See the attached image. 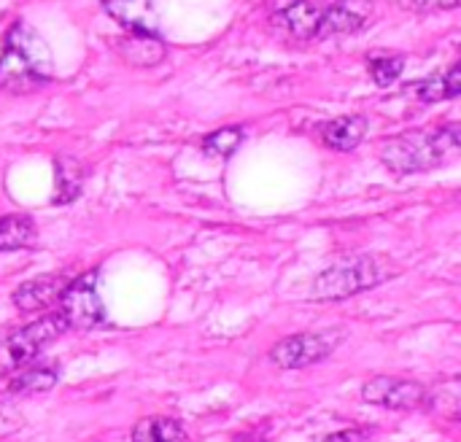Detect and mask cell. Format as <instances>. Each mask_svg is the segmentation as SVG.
<instances>
[{
    "label": "cell",
    "mask_w": 461,
    "mask_h": 442,
    "mask_svg": "<svg viewBox=\"0 0 461 442\" xmlns=\"http://www.w3.org/2000/svg\"><path fill=\"white\" fill-rule=\"evenodd\" d=\"M54 65L46 41L22 19L11 24L0 51V89L24 95L51 81Z\"/></svg>",
    "instance_id": "obj_1"
},
{
    "label": "cell",
    "mask_w": 461,
    "mask_h": 442,
    "mask_svg": "<svg viewBox=\"0 0 461 442\" xmlns=\"http://www.w3.org/2000/svg\"><path fill=\"white\" fill-rule=\"evenodd\" d=\"M459 154V124H443L435 130L405 132L384 143L381 159L392 173L413 176L427 173Z\"/></svg>",
    "instance_id": "obj_2"
},
{
    "label": "cell",
    "mask_w": 461,
    "mask_h": 442,
    "mask_svg": "<svg viewBox=\"0 0 461 442\" xmlns=\"http://www.w3.org/2000/svg\"><path fill=\"white\" fill-rule=\"evenodd\" d=\"M392 275H394V270L386 267L375 257H351V259H343L316 275V281L311 286V300L338 302V300L354 297L365 289L381 286Z\"/></svg>",
    "instance_id": "obj_3"
},
{
    "label": "cell",
    "mask_w": 461,
    "mask_h": 442,
    "mask_svg": "<svg viewBox=\"0 0 461 442\" xmlns=\"http://www.w3.org/2000/svg\"><path fill=\"white\" fill-rule=\"evenodd\" d=\"M65 332V324L57 313H49L0 340V378L22 370L30 365L51 340H57Z\"/></svg>",
    "instance_id": "obj_4"
},
{
    "label": "cell",
    "mask_w": 461,
    "mask_h": 442,
    "mask_svg": "<svg viewBox=\"0 0 461 442\" xmlns=\"http://www.w3.org/2000/svg\"><path fill=\"white\" fill-rule=\"evenodd\" d=\"M57 305H59L57 316L62 319L65 329H81L84 332V329L103 324L105 308H103V300L97 294V273L86 270L78 278H70V284L62 289Z\"/></svg>",
    "instance_id": "obj_5"
},
{
    "label": "cell",
    "mask_w": 461,
    "mask_h": 442,
    "mask_svg": "<svg viewBox=\"0 0 461 442\" xmlns=\"http://www.w3.org/2000/svg\"><path fill=\"white\" fill-rule=\"evenodd\" d=\"M340 343L343 332H300L276 343L270 351V362L281 370H303L332 356Z\"/></svg>",
    "instance_id": "obj_6"
},
{
    "label": "cell",
    "mask_w": 461,
    "mask_h": 442,
    "mask_svg": "<svg viewBox=\"0 0 461 442\" xmlns=\"http://www.w3.org/2000/svg\"><path fill=\"white\" fill-rule=\"evenodd\" d=\"M429 392L408 378H392V375H378L370 378L362 386V400L386 410H419L427 405Z\"/></svg>",
    "instance_id": "obj_7"
},
{
    "label": "cell",
    "mask_w": 461,
    "mask_h": 442,
    "mask_svg": "<svg viewBox=\"0 0 461 442\" xmlns=\"http://www.w3.org/2000/svg\"><path fill=\"white\" fill-rule=\"evenodd\" d=\"M373 11H375L373 0H335L332 5L324 8L316 38L324 41V38L359 32L373 19Z\"/></svg>",
    "instance_id": "obj_8"
},
{
    "label": "cell",
    "mask_w": 461,
    "mask_h": 442,
    "mask_svg": "<svg viewBox=\"0 0 461 442\" xmlns=\"http://www.w3.org/2000/svg\"><path fill=\"white\" fill-rule=\"evenodd\" d=\"M116 51L130 65L151 68L165 59L167 46L157 30H127V35L116 38Z\"/></svg>",
    "instance_id": "obj_9"
},
{
    "label": "cell",
    "mask_w": 461,
    "mask_h": 442,
    "mask_svg": "<svg viewBox=\"0 0 461 442\" xmlns=\"http://www.w3.org/2000/svg\"><path fill=\"white\" fill-rule=\"evenodd\" d=\"M70 284V278L65 273H54V275H38L32 281H24L16 292H14V305L24 313H35V311H46L49 305H54L62 294V289Z\"/></svg>",
    "instance_id": "obj_10"
},
{
    "label": "cell",
    "mask_w": 461,
    "mask_h": 442,
    "mask_svg": "<svg viewBox=\"0 0 461 442\" xmlns=\"http://www.w3.org/2000/svg\"><path fill=\"white\" fill-rule=\"evenodd\" d=\"M324 8H327L324 0H292L286 8H281L276 14V24L300 41H311V38H316Z\"/></svg>",
    "instance_id": "obj_11"
},
{
    "label": "cell",
    "mask_w": 461,
    "mask_h": 442,
    "mask_svg": "<svg viewBox=\"0 0 461 442\" xmlns=\"http://www.w3.org/2000/svg\"><path fill=\"white\" fill-rule=\"evenodd\" d=\"M108 16L127 30H157L154 0H100Z\"/></svg>",
    "instance_id": "obj_12"
},
{
    "label": "cell",
    "mask_w": 461,
    "mask_h": 442,
    "mask_svg": "<svg viewBox=\"0 0 461 442\" xmlns=\"http://www.w3.org/2000/svg\"><path fill=\"white\" fill-rule=\"evenodd\" d=\"M367 135V119L354 113V116H338L321 127V138L330 149L335 151H354Z\"/></svg>",
    "instance_id": "obj_13"
},
{
    "label": "cell",
    "mask_w": 461,
    "mask_h": 442,
    "mask_svg": "<svg viewBox=\"0 0 461 442\" xmlns=\"http://www.w3.org/2000/svg\"><path fill=\"white\" fill-rule=\"evenodd\" d=\"M84 165L76 159V157H68V154H59L54 159V203L57 205H68L73 203L78 194H81V186H84Z\"/></svg>",
    "instance_id": "obj_14"
},
{
    "label": "cell",
    "mask_w": 461,
    "mask_h": 442,
    "mask_svg": "<svg viewBox=\"0 0 461 442\" xmlns=\"http://www.w3.org/2000/svg\"><path fill=\"white\" fill-rule=\"evenodd\" d=\"M132 442H189V435L176 419L151 416L132 429Z\"/></svg>",
    "instance_id": "obj_15"
},
{
    "label": "cell",
    "mask_w": 461,
    "mask_h": 442,
    "mask_svg": "<svg viewBox=\"0 0 461 442\" xmlns=\"http://www.w3.org/2000/svg\"><path fill=\"white\" fill-rule=\"evenodd\" d=\"M461 92V68L451 65V70L446 76H429L416 86V95L424 103H440V100H451L459 97Z\"/></svg>",
    "instance_id": "obj_16"
},
{
    "label": "cell",
    "mask_w": 461,
    "mask_h": 442,
    "mask_svg": "<svg viewBox=\"0 0 461 442\" xmlns=\"http://www.w3.org/2000/svg\"><path fill=\"white\" fill-rule=\"evenodd\" d=\"M35 243V224L30 216L0 219V251H19Z\"/></svg>",
    "instance_id": "obj_17"
},
{
    "label": "cell",
    "mask_w": 461,
    "mask_h": 442,
    "mask_svg": "<svg viewBox=\"0 0 461 442\" xmlns=\"http://www.w3.org/2000/svg\"><path fill=\"white\" fill-rule=\"evenodd\" d=\"M57 383V370L54 367H30L24 373H19L11 383H8V394L19 397V394H41L49 392Z\"/></svg>",
    "instance_id": "obj_18"
},
{
    "label": "cell",
    "mask_w": 461,
    "mask_h": 442,
    "mask_svg": "<svg viewBox=\"0 0 461 442\" xmlns=\"http://www.w3.org/2000/svg\"><path fill=\"white\" fill-rule=\"evenodd\" d=\"M367 70L378 86H392L402 70H405V57L402 54H370L367 57Z\"/></svg>",
    "instance_id": "obj_19"
},
{
    "label": "cell",
    "mask_w": 461,
    "mask_h": 442,
    "mask_svg": "<svg viewBox=\"0 0 461 442\" xmlns=\"http://www.w3.org/2000/svg\"><path fill=\"white\" fill-rule=\"evenodd\" d=\"M243 138H246L243 127H221L203 140V149L208 154H216V157H230L243 143Z\"/></svg>",
    "instance_id": "obj_20"
},
{
    "label": "cell",
    "mask_w": 461,
    "mask_h": 442,
    "mask_svg": "<svg viewBox=\"0 0 461 442\" xmlns=\"http://www.w3.org/2000/svg\"><path fill=\"white\" fill-rule=\"evenodd\" d=\"M22 413L14 405H0V440L14 435L16 429H22Z\"/></svg>",
    "instance_id": "obj_21"
},
{
    "label": "cell",
    "mask_w": 461,
    "mask_h": 442,
    "mask_svg": "<svg viewBox=\"0 0 461 442\" xmlns=\"http://www.w3.org/2000/svg\"><path fill=\"white\" fill-rule=\"evenodd\" d=\"M411 11H451L461 0H397Z\"/></svg>",
    "instance_id": "obj_22"
},
{
    "label": "cell",
    "mask_w": 461,
    "mask_h": 442,
    "mask_svg": "<svg viewBox=\"0 0 461 442\" xmlns=\"http://www.w3.org/2000/svg\"><path fill=\"white\" fill-rule=\"evenodd\" d=\"M367 437L365 429H343V432H335V435H327L319 442H362Z\"/></svg>",
    "instance_id": "obj_23"
},
{
    "label": "cell",
    "mask_w": 461,
    "mask_h": 442,
    "mask_svg": "<svg viewBox=\"0 0 461 442\" xmlns=\"http://www.w3.org/2000/svg\"><path fill=\"white\" fill-rule=\"evenodd\" d=\"M235 442H265V440H262V435H259V432H246V435H238Z\"/></svg>",
    "instance_id": "obj_24"
}]
</instances>
